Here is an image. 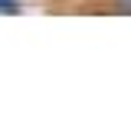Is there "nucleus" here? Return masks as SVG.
I'll list each match as a JSON object with an SVG mask.
<instances>
[{
	"mask_svg": "<svg viewBox=\"0 0 131 131\" xmlns=\"http://www.w3.org/2000/svg\"><path fill=\"white\" fill-rule=\"evenodd\" d=\"M13 10H16V0H0V13L3 16H13Z\"/></svg>",
	"mask_w": 131,
	"mask_h": 131,
	"instance_id": "1",
	"label": "nucleus"
},
{
	"mask_svg": "<svg viewBox=\"0 0 131 131\" xmlns=\"http://www.w3.org/2000/svg\"><path fill=\"white\" fill-rule=\"evenodd\" d=\"M118 10H125V13H131V0H118Z\"/></svg>",
	"mask_w": 131,
	"mask_h": 131,
	"instance_id": "2",
	"label": "nucleus"
}]
</instances>
